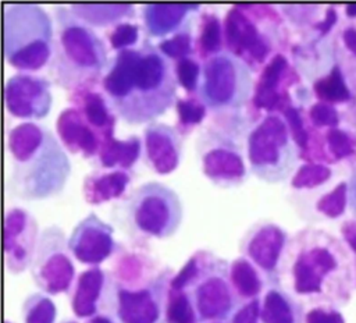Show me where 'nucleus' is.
<instances>
[{"mask_svg": "<svg viewBox=\"0 0 356 323\" xmlns=\"http://www.w3.org/2000/svg\"><path fill=\"white\" fill-rule=\"evenodd\" d=\"M174 72L178 84L186 92H195L197 89L200 75H202V68L199 63L195 61L192 57H186L177 61L174 67Z\"/></svg>", "mask_w": 356, "mask_h": 323, "instance_id": "nucleus-37", "label": "nucleus"}, {"mask_svg": "<svg viewBox=\"0 0 356 323\" xmlns=\"http://www.w3.org/2000/svg\"><path fill=\"white\" fill-rule=\"evenodd\" d=\"M63 323H76V322H74V320H65V322H63Z\"/></svg>", "mask_w": 356, "mask_h": 323, "instance_id": "nucleus-50", "label": "nucleus"}, {"mask_svg": "<svg viewBox=\"0 0 356 323\" xmlns=\"http://www.w3.org/2000/svg\"><path fill=\"white\" fill-rule=\"evenodd\" d=\"M355 284H356V262H355Z\"/></svg>", "mask_w": 356, "mask_h": 323, "instance_id": "nucleus-51", "label": "nucleus"}, {"mask_svg": "<svg viewBox=\"0 0 356 323\" xmlns=\"http://www.w3.org/2000/svg\"><path fill=\"white\" fill-rule=\"evenodd\" d=\"M281 110H282V114H284V120L288 125V129L291 132L292 141L299 148H306L307 146V131L305 129L303 120H302L299 111L291 104L284 106Z\"/></svg>", "mask_w": 356, "mask_h": 323, "instance_id": "nucleus-39", "label": "nucleus"}, {"mask_svg": "<svg viewBox=\"0 0 356 323\" xmlns=\"http://www.w3.org/2000/svg\"><path fill=\"white\" fill-rule=\"evenodd\" d=\"M343 43L346 46V49L356 57V28H348L345 29L343 35H342Z\"/></svg>", "mask_w": 356, "mask_h": 323, "instance_id": "nucleus-45", "label": "nucleus"}, {"mask_svg": "<svg viewBox=\"0 0 356 323\" xmlns=\"http://www.w3.org/2000/svg\"><path fill=\"white\" fill-rule=\"evenodd\" d=\"M82 114L92 128L103 132V136L113 132L114 117L104 97L95 90H88L82 96Z\"/></svg>", "mask_w": 356, "mask_h": 323, "instance_id": "nucleus-28", "label": "nucleus"}, {"mask_svg": "<svg viewBox=\"0 0 356 323\" xmlns=\"http://www.w3.org/2000/svg\"><path fill=\"white\" fill-rule=\"evenodd\" d=\"M50 17L36 4L4 6V54L17 70H40L53 56Z\"/></svg>", "mask_w": 356, "mask_h": 323, "instance_id": "nucleus-5", "label": "nucleus"}, {"mask_svg": "<svg viewBox=\"0 0 356 323\" xmlns=\"http://www.w3.org/2000/svg\"><path fill=\"white\" fill-rule=\"evenodd\" d=\"M163 278H156L143 287L117 284L114 310L120 323H157L161 315Z\"/></svg>", "mask_w": 356, "mask_h": 323, "instance_id": "nucleus-14", "label": "nucleus"}, {"mask_svg": "<svg viewBox=\"0 0 356 323\" xmlns=\"http://www.w3.org/2000/svg\"><path fill=\"white\" fill-rule=\"evenodd\" d=\"M113 233L111 226L96 213H89L74 227L68 238V249L81 263L97 266L114 251Z\"/></svg>", "mask_w": 356, "mask_h": 323, "instance_id": "nucleus-15", "label": "nucleus"}, {"mask_svg": "<svg viewBox=\"0 0 356 323\" xmlns=\"http://www.w3.org/2000/svg\"><path fill=\"white\" fill-rule=\"evenodd\" d=\"M107 65L103 40L67 7L56 8L51 71L61 86L74 88L97 78Z\"/></svg>", "mask_w": 356, "mask_h": 323, "instance_id": "nucleus-4", "label": "nucleus"}, {"mask_svg": "<svg viewBox=\"0 0 356 323\" xmlns=\"http://www.w3.org/2000/svg\"><path fill=\"white\" fill-rule=\"evenodd\" d=\"M102 85L113 109L129 124H150L175 97L172 70L150 46L120 50Z\"/></svg>", "mask_w": 356, "mask_h": 323, "instance_id": "nucleus-2", "label": "nucleus"}, {"mask_svg": "<svg viewBox=\"0 0 356 323\" xmlns=\"http://www.w3.org/2000/svg\"><path fill=\"white\" fill-rule=\"evenodd\" d=\"M327 143H328L330 152L338 159L349 156L353 150V145L349 135L345 131L338 128H331L327 132Z\"/></svg>", "mask_w": 356, "mask_h": 323, "instance_id": "nucleus-41", "label": "nucleus"}, {"mask_svg": "<svg viewBox=\"0 0 356 323\" xmlns=\"http://www.w3.org/2000/svg\"><path fill=\"white\" fill-rule=\"evenodd\" d=\"M56 316L54 302L42 292L31 294L22 304L24 323H54Z\"/></svg>", "mask_w": 356, "mask_h": 323, "instance_id": "nucleus-31", "label": "nucleus"}, {"mask_svg": "<svg viewBox=\"0 0 356 323\" xmlns=\"http://www.w3.org/2000/svg\"><path fill=\"white\" fill-rule=\"evenodd\" d=\"M129 217L139 233L154 238H167L181 224L182 205L171 188L150 181L138 187L132 194Z\"/></svg>", "mask_w": 356, "mask_h": 323, "instance_id": "nucleus-9", "label": "nucleus"}, {"mask_svg": "<svg viewBox=\"0 0 356 323\" xmlns=\"http://www.w3.org/2000/svg\"><path fill=\"white\" fill-rule=\"evenodd\" d=\"M224 28L220 18L216 14L206 13L202 15L200 33H199V47L203 54L214 56L221 53Z\"/></svg>", "mask_w": 356, "mask_h": 323, "instance_id": "nucleus-32", "label": "nucleus"}, {"mask_svg": "<svg viewBox=\"0 0 356 323\" xmlns=\"http://www.w3.org/2000/svg\"><path fill=\"white\" fill-rule=\"evenodd\" d=\"M139 38V28L135 24L121 22L114 26L111 33L108 35V40L113 49L124 50L129 49V46L135 45Z\"/></svg>", "mask_w": 356, "mask_h": 323, "instance_id": "nucleus-38", "label": "nucleus"}, {"mask_svg": "<svg viewBox=\"0 0 356 323\" xmlns=\"http://www.w3.org/2000/svg\"><path fill=\"white\" fill-rule=\"evenodd\" d=\"M309 117L312 123L317 127H335L339 121L337 110L330 104L324 102L314 103L309 110Z\"/></svg>", "mask_w": 356, "mask_h": 323, "instance_id": "nucleus-40", "label": "nucleus"}, {"mask_svg": "<svg viewBox=\"0 0 356 323\" xmlns=\"http://www.w3.org/2000/svg\"><path fill=\"white\" fill-rule=\"evenodd\" d=\"M164 317L165 323H199L189 294L184 290H172L170 287L167 291Z\"/></svg>", "mask_w": 356, "mask_h": 323, "instance_id": "nucleus-29", "label": "nucleus"}, {"mask_svg": "<svg viewBox=\"0 0 356 323\" xmlns=\"http://www.w3.org/2000/svg\"><path fill=\"white\" fill-rule=\"evenodd\" d=\"M305 323H345V319L337 308L314 306L305 313Z\"/></svg>", "mask_w": 356, "mask_h": 323, "instance_id": "nucleus-42", "label": "nucleus"}, {"mask_svg": "<svg viewBox=\"0 0 356 323\" xmlns=\"http://www.w3.org/2000/svg\"><path fill=\"white\" fill-rule=\"evenodd\" d=\"M260 299L254 298L242 304L231 316V323H259Z\"/></svg>", "mask_w": 356, "mask_h": 323, "instance_id": "nucleus-43", "label": "nucleus"}, {"mask_svg": "<svg viewBox=\"0 0 356 323\" xmlns=\"http://www.w3.org/2000/svg\"><path fill=\"white\" fill-rule=\"evenodd\" d=\"M348 195H349V205H350L352 213L356 217V166H355L352 177H350V182L348 187Z\"/></svg>", "mask_w": 356, "mask_h": 323, "instance_id": "nucleus-46", "label": "nucleus"}, {"mask_svg": "<svg viewBox=\"0 0 356 323\" xmlns=\"http://www.w3.org/2000/svg\"><path fill=\"white\" fill-rule=\"evenodd\" d=\"M330 177H331L330 167L324 164L309 163V164L300 166L296 170V173L292 177L291 185L298 189H303V188L310 189L324 184L325 181H328Z\"/></svg>", "mask_w": 356, "mask_h": 323, "instance_id": "nucleus-33", "label": "nucleus"}, {"mask_svg": "<svg viewBox=\"0 0 356 323\" xmlns=\"http://www.w3.org/2000/svg\"><path fill=\"white\" fill-rule=\"evenodd\" d=\"M4 323H11V322H8V320H6V322H4Z\"/></svg>", "mask_w": 356, "mask_h": 323, "instance_id": "nucleus-52", "label": "nucleus"}, {"mask_svg": "<svg viewBox=\"0 0 356 323\" xmlns=\"http://www.w3.org/2000/svg\"><path fill=\"white\" fill-rule=\"evenodd\" d=\"M13 157V192L24 199H44L63 191L70 177V160L50 129L21 123L8 132Z\"/></svg>", "mask_w": 356, "mask_h": 323, "instance_id": "nucleus-3", "label": "nucleus"}, {"mask_svg": "<svg viewBox=\"0 0 356 323\" xmlns=\"http://www.w3.org/2000/svg\"><path fill=\"white\" fill-rule=\"evenodd\" d=\"M228 276L239 299H254L263 290V278L257 267L245 256H239L229 263Z\"/></svg>", "mask_w": 356, "mask_h": 323, "instance_id": "nucleus-26", "label": "nucleus"}, {"mask_svg": "<svg viewBox=\"0 0 356 323\" xmlns=\"http://www.w3.org/2000/svg\"><path fill=\"white\" fill-rule=\"evenodd\" d=\"M277 277L284 291L313 308L346 305L355 284L346 248L320 230H303L288 241Z\"/></svg>", "mask_w": 356, "mask_h": 323, "instance_id": "nucleus-1", "label": "nucleus"}, {"mask_svg": "<svg viewBox=\"0 0 356 323\" xmlns=\"http://www.w3.org/2000/svg\"><path fill=\"white\" fill-rule=\"evenodd\" d=\"M199 95L206 107L214 111H236L252 93L249 65L232 53L209 57L200 75Z\"/></svg>", "mask_w": 356, "mask_h": 323, "instance_id": "nucleus-6", "label": "nucleus"}, {"mask_svg": "<svg viewBox=\"0 0 356 323\" xmlns=\"http://www.w3.org/2000/svg\"><path fill=\"white\" fill-rule=\"evenodd\" d=\"M4 99L7 110L18 118L39 120L51 107L50 82L43 77L15 74L6 82Z\"/></svg>", "mask_w": 356, "mask_h": 323, "instance_id": "nucleus-12", "label": "nucleus"}, {"mask_svg": "<svg viewBox=\"0 0 356 323\" xmlns=\"http://www.w3.org/2000/svg\"><path fill=\"white\" fill-rule=\"evenodd\" d=\"M70 253L68 239L60 227L49 226L40 233L31 273L43 292L56 295L70 290L75 277Z\"/></svg>", "mask_w": 356, "mask_h": 323, "instance_id": "nucleus-10", "label": "nucleus"}, {"mask_svg": "<svg viewBox=\"0 0 356 323\" xmlns=\"http://www.w3.org/2000/svg\"><path fill=\"white\" fill-rule=\"evenodd\" d=\"M200 267L195 280L189 284L191 301L199 322L220 323L232 316L239 299L231 285L228 265L207 252H199Z\"/></svg>", "mask_w": 356, "mask_h": 323, "instance_id": "nucleus-8", "label": "nucleus"}, {"mask_svg": "<svg viewBox=\"0 0 356 323\" xmlns=\"http://www.w3.org/2000/svg\"><path fill=\"white\" fill-rule=\"evenodd\" d=\"M335 19H337L335 13H334L332 10H330V11L327 13V18H325L321 24H318V25H317V28H318V29H321V32H327V31L330 29V26L335 22Z\"/></svg>", "mask_w": 356, "mask_h": 323, "instance_id": "nucleus-47", "label": "nucleus"}, {"mask_svg": "<svg viewBox=\"0 0 356 323\" xmlns=\"http://www.w3.org/2000/svg\"><path fill=\"white\" fill-rule=\"evenodd\" d=\"M39 230L35 217L22 207H13L4 219V259L10 273L18 274L31 267Z\"/></svg>", "mask_w": 356, "mask_h": 323, "instance_id": "nucleus-11", "label": "nucleus"}, {"mask_svg": "<svg viewBox=\"0 0 356 323\" xmlns=\"http://www.w3.org/2000/svg\"><path fill=\"white\" fill-rule=\"evenodd\" d=\"M314 93L324 103H335V102H346L350 99V92L343 81L342 72L339 67H334L331 72L320 78L314 82Z\"/></svg>", "mask_w": 356, "mask_h": 323, "instance_id": "nucleus-30", "label": "nucleus"}, {"mask_svg": "<svg viewBox=\"0 0 356 323\" xmlns=\"http://www.w3.org/2000/svg\"><path fill=\"white\" fill-rule=\"evenodd\" d=\"M348 200H349L348 184L346 182H339L332 191L323 195L317 200L316 209L320 213H323L324 216L335 219V217H339L345 212Z\"/></svg>", "mask_w": 356, "mask_h": 323, "instance_id": "nucleus-34", "label": "nucleus"}, {"mask_svg": "<svg viewBox=\"0 0 356 323\" xmlns=\"http://www.w3.org/2000/svg\"><path fill=\"white\" fill-rule=\"evenodd\" d=\"M106 285V274L99 266L83 270L75 283L71 297V309L79 319L96 316L100 298Z\"/></svg>", "mask_w": 356, "mask_h": 323, "instance_id": "nucleus-20", "label": "nucleus"}, {"mask_svg": "<svg viewBox=\"0 0 356 323\" xmlns=\"http://www.w3.org/2000/svg\"><path fill=\"white\" fill-rule=\"evenodd\" d=\"M291 132L284 118L266 116L248 135V160L252 171L264 181L285 180L296 162Z\"/></svg>", "mask_w": 356, "mask_h": 323, "instance_id": "nucleus-7", "label": "nucleus"}, {"mask_svg": "<svg viewBox=\"0 0 356 323\" xmlns=\"http://www.w3.org/2000/svg\"><path fill=\"white\" fill-rule=\"evenodd\" d=\"M224 39L229 52L243 60L248 65L250 63H263L270 53V42L261 33L259 26L245 14L242 6H234L225 15Z\"/></svg>", "mask_w": 356, "mask_h": 323, "instance_id": "nucleus-13", "label": "nucleus"}, {"mask_svg": "<svg viewBox=\"0 0 356 323\" xmlns=\"http://www.w3.org/2000/svg\"><path fill=\"white\" fill-rule=\"evenodd\" d=\"M143 24L149 35L165 36L175 32L186 15L199 10L197 4H146L142 7ZM177 33V32H175Z\"/></svg>", "mask_w": 356, "mask_h": 323, "instance_id": "nucleus-21", "label": "nucleus"}, {"mask_svg": "<svg viewBox=\"0 0 356 323\" xmlns=\"http://www.w3.org/2000/svg\"><path fill=\"white\" fill-rule=\"evenodd\" d=\"M85 323H114V322H113V319H110L106 315H96V316L88 319Z\"/></svg>", "mask_w": 356, "mask_h": 323, "instance_id": "nucleus-48", "label": "nucleus"}, {"mask_svg": "<svg viewBox=\"0 0 356 323\" xmlns=\"http://www.w3.org/2000/svg\"><path fill=\"white\" fill-rule=\"evenodd\" d=\"M70 10L85 24L104 26L121 24L120 21L134 14L131 4H71Z\"/></svg>", "mask_w": 356, "mask_h": 323, "instance_id": "nucleus-27", "label": "nucleus"}, {"mask_svg": "<svg viewBox=\"0 0 356 323\" xmlns=\"http://www.w3.org/2000/svg\"><path fill=\"white\" fill-rule=\"evenodd\" d=\"M175 109L178 114V123L182 128H192L200 124L207 110L202 100L195 99H177Z\"/></svg>", "mask_w": 356, "mask_h": 323, "instance_id": "nucleus-36", "label": "nucleus"}, {"mask_svg": "<svg viewBox=\"0 0 356 323\" xmlns=\"http://www.w3.org/2000/svg\"><path fill=\"white\" fill-rule=\"evenodd\" d=\"M157 47L163 56L179 61L192 53V35L188 31H178L171 38L161 40Z\"/></svg>", "mask_w": 356, "mask_h": 323, "instance_id": "nucleus-35", "label": "nucleus"}, {"mask_svg": "<svg viewBox=\"0 0 356 323\" xmlns=\"http://www.w3.org/2000/svg\"><path fill=\"white\" fill-rule=\"evenodd\" d=\"M286 244V233L280 226L270 221L257 223L243 237L241 252L263 273L271 276L278 271Z\"/></svg>", "mask_w": 356, "mask_h": 323, "instance_id": "nucleus-17", "label": "nucleus"}, {"mask_svg": "<svg viewBox=\"0 0 356 323\" xmlns=\"http://www.w3.org/2000/svg\"><path fill=\"white\" fill-rule=\"evenodd\" d=\"M261 323H305L300 302L282 288H268L260 301Z\"/></svg>", "mask_w": 356, "mask_h": 323, "instance_id": "nucleus-22", "label": "nucleus"}, {"mask_svg": "<svg viewBox=\"0 0 356 323\" xmlns=\"http://www.w3.org/2000/svg\"><path fill=\"white\" fill-rule=\"evenodd\" d=\"M286 68H288V61L282 54L273 56L271 60L263 67L260 77L256 82L254 95L252 99L256 107L274 110L280 106L282 100L277 88Z\"/></svg>", "mask_w": 356, "mask_h": 323, "instance_id": "nucleus-23", "label": "nucleus"}, {"mask_svg": "<svg viewBox=\"0 0 356 323\" xmlns=\"http://www.w3.org/2000/svg\"><path fill=\"white\" fill-rule=\"evenodd\" d=\"M56 131L64 146L71 152H81L86 157L99 153L102 142L81 110L75 107L64 109L57 117Z\"/></svg>", "mask_w": 356, "mask_h": 323, "instance_id": "nucleus-19", "label": "nucleus"}, {"mask_svg": "<svg viewBox=\"0 0 356 323\" xmlns=\"http://www.w3.org/2000/svg\"><path fill=\"white\" fill-rule=\"evenodd\" d=\"M345 10L348 17H356V4H348Z\"/></svg>", "mask_w": 356, "mask_h": 323, "instance_id": "nucleus-49", "label": "nucleus"}, {"mask_svg": "<svg viewBox=\"0 0 356 323\" xmlns=\"http://www.w3.org/2000/svg\"><path fill=\"white\" fill-rule=\"evenodd\" d=\"M129 182V175L125 170H111L108 173H95L86 175L82 187L85 200L90 205L118 198L124 194Z\"/></svg>", "mask_w": 356, "mask_h": 323, "instance_id": "nucleus-24", "label": "nucleus"}, {"mask_svg": "<svg viewBox=\"0 0 356 323\" xmlns=\"http://www.w3.org/2000/svg\"><path fill=\"white\" fill-rule=\"evenodd\" d=\"M145 153L149 164L157 174L172 173L181 159L178 132L163 123H150L145 128Z\"/></svg>", "mask_w": 356, "mask_h": 323, "instance_id": "nucleus-18", "label": "nucleus"}, {"mask_svg": "<svg viewBox=\"0 0 356 323\" xmlns=\"http://www.w3.org/2000/svg\"><path fill=\"white\" fill-rule=\"evenodd\" d=\"M140 139L138 136H129L124 141L115 139L111 134L103 136L99 160L104 168H111L118 166L120 170L129 168L140 155Z\"/></svg>", "mask_w": 356, "mask_h": 323, "instance_id": "nucleus-25", "label": "nucleus"}, {"mask_svg": "<svg viewBox=\"0 0 356 323\" xmlns=\"http://www.w3.org/2000/svg\"><path fill=\"white\" fill-rule=\"evenodd\" d=\"M342 237L346 241L348 246L356 255V221H346L341 228Z\"/></svg>", "mask_w": 356, "mask_h": 323, "instance_id": "nucleus-44", "label": "nucleus"}, {"mask_svg": "<svg viewBox=\"0 0 356 323\" xmlns=\"http://www.w3.org/2000/svg\"><path fill=\"white\" fill-rule=\"evenodd\" d=\"M202 170L218 184H234L243 180L246 166L243 157L232 139L222 134H210L202 142Z\"/></svg>", "mask_w": 356, "mask_h": 323, "instance_id": "nucleus-16", "label": "nucleus"}]
</instances>
